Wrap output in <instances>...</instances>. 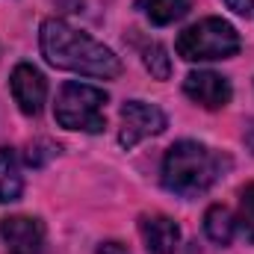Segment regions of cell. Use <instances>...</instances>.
<instances>
[{
    "label": "cell",
    "mask_w": 254,
    "mask_h": 254,
    "mask_svg": "<svg viewBox=\"0 0 254 254\" xmlns=\"http://www.w3.org/2000/svg\"><path fill=\"white\" fill-rule=\"evenodd\" d=\"M39 45L45 60L60 71H74V74L101 77V80H113L122 74L119 57L104 42L92 39L89 33L77 30L63 18H48L42 24Z\"/></svg>",
    "instance_id": "cell-1"
},
{
    "label": "cell",
    "mask_w": 254,
    "mask_h": 254,
    "mask_svg": "<svg viewBox=\"0 0 254 254\" xmlns=\"http://www.w3.org/2000/svg\"><path fill=\"white\" fill-rule=\"evenodd\" d=\"M231 169V157L204 142H175L163 157V187L181 198H198Z\"/></svg>",
    "instance_id": "cell-2"
},
{
    "label": "cell",
    "mask_w": 254,
    "mask_h": 254,
    "mask_svg": "<svg viewBox=\"0 0 254 254\" xmlns=\"http://www.w3.org/2000/svg\"><path fill=\"white\" fill-rule=\"evenodd\" d=\"M240 45L243 42L234 24H228L225 18H204L178 36L175 51L187 63H207V60H231L240 51Z\"/></svg>",
    "instance_id": "cell-3"
},
{
    "label": "cell",
    "mask_w": 254,
    "mask_h": 254,
    "mask_svg": "<svg viewBox=\"0 0 254 254\" xmlns=\"http://www.w3.org/2000/svg\"><path fill=\"white\" fill-rule=\"evenodd\" d=\"M107 92L95 89L89 83H65L54 104V119L65 130H80V133H101L107 127L104 116Z\"/></svg>",
    "instance_id": "cell-4"
},
{
    "label": "cell",
    "mask_w": 254,
    "mask_h": 254,
    "mask_svg": "<svg viewBox=\"0 0 254 254\" xmlns=\"http://www.w3.org/2000/svg\"><path fill=\"white\" fill-rule=\"evenodd\" d=\"M166 113L154 104L145 101H125L122 104V130H119V142L122 148H136L142 139L148 136H160L166 130Z\"/></svg>",
    "instance_id": "cell-5"
},
{
    "label": "cell",
    "mask_w": 254,
    "mask_h": 254,
    "mask_svg": "<svg viewBox=\"0 0 254 254\" xmlns=\"http://www.w3.org/2000/svg\"><path fill=\"white\" fill-rule=\"evenodd\" d=\"M9 89H12V98L18 104V110L24 116H39L45 101H48V80L45 74L30 63L15 65L12 77H9Z\"/></svg>",
    "instance_id": "cell-6"
},
{
    "label": "cell",
    "mask_w": 254,
    "mask_h": 254,
    "mask_svg": "<svg viewBox=\"0 0 254 254\" xmlns=\"http://www.w3.org/2000/svg\"><path fill=\"white\" fill-rule=\"evenodd\" d=\"M184 95L204 110H222L231 104L234 89H231L228 77H222L216 71H192L184 80Z\"/></svg>",
    "instance_id": "cell-7"
},
{
    "label": "cell",
    "mask_w": 254,
    "mask_h": 254,
    "mask_svg": "<svg viewBox=\"0 0 254 254\" xmlns=\"http://www.w3.org/2000/svg\"><path fill=\"white\" fill-rule=\"evenodd\" d=\"M0 237L9 254H42L45 225L33 216H9L0 222Z\"/></svg>",
    "instance_id": "cell-8"
},
{
    "label": "cell",
    "mask_w": 254,
    "mask_h": 254,
    "mask_svg": "<svg viewBox=\"0 0 254 254\" xmlns=\"http://www.w3.org/2000/svg\"><path fill=\"white\" fill-rule=\"evenodd\" d=\"M139 234L142 243L151 254H175L181 246V228L169 216H142L139 219Z\"/></svg>",
    "instance_id": "cell-9"
},
{
    "label": "cell",
    "mask_w": 254,
    "mask_h": 254,
    "mask_svg": "<svg viewBox=\"0 0 254 254\" xmlns=\"http://www.w3.org/2000/svg\"><path fill=\"white\" fill-rule=\"evenodd\" d=\"M21 192H24V175L18 154L12 148H0V204L18 201Z\"/></svg>",
    "instance_id": "cell-10"
},
{
    "label": "cell",
    "mask_w": 254,
    "mask_h": 254,
    "mask_svg": "<svg viewBox=\"0 0 254 254\" xmlns=\"http://www.w3.org/2000/svg\"><path fill=\"white\" fill-rule=\"evenodd\" d=\"M204 234L216 243V246H228L237 234V222H234V213L225 207V204H213L207 213H204Z\"/></svg>",
    "instance_id": "cell-11"
},
{
    "label": "cell",
    "mask_w": 254,
    "mask_h": 254,
    "mask_svg": "<svg viewBox=\"0 0 254 254\" xmlns=\"http://www.w3.org/2000/svg\"><path fill=\"white\" fill-rule=\"evenodd\" d=\"M136 6L145 12V18L157 27L175 24L190 12V0H136Z\"/></svg>",
    "instance_id": "cell-12"
},
{
    "label": "cell",
    "mask_w": 254,
    "mask_h": 254,
    "mask_svg": "<svg viewBox=\"0 0 254 254\" xmlns=\"http://www.w3.org/2000/svg\"><path fill=\"white\" fill-rule=\"evenodd\" d=\"M142 63L151 71V77L169 80V74H172V60H169V51H166L160 42H148V45L142 48Z\"/></svg>",
    "instance_id": "cell-13"
},
{
    "label": "cell",
    "mask_w": 254,
    "mask_h": 254,
    "mask_svg": "<svg viewBox=\"0 0 254 254\" xmlns=\"http://www.w3.org/2000/svg\"><path fill=\"white\" fill-rule=\"evenodd\" d=\"M240 234L246 237V243H254V184L243 187L240 192V213L234 216Z\"/></svg>",
    "instance_id": "cell-14"
},
{
    "label": "cell",
    "mask_w": 254,
    "mask_h": 254,
    "mask_svg": "<svg viewBox=\"0 0 254 254\" xmlns=\"http://www.w3.org/2000/svg\"><path fill=\"white\" fill-rule=\"evenodd\" d=\"M57 154V145L48 142V139H39V142H30L27 145V163L30 166H42L45 160H51Z\"/></svg>",
    "instance_id": "cell-15"
},
{
    "label": "cell",
    "mask_w": 254,
    "mask_h": 254,
    "mask_svg": "<svg viewBox=\"0 0 254 254\" xmlns=\"http://www.w3.org/2000/svg\"><path fill=\"white\" fill-rule=\"evenodd\" d=\"M228 3V9L231 12H237V15H243V18H249L254 9V0H225Z\"/></svg>",
    "instance_id": "cell-16"
},
{
    "label": "cell",
    "mask_w": 254,
    "mask_h": 254,
    "mask_svg": "<svg viewBox=\"0 0 254 254\" xmlns=\"http://www.w3.org/2000/svg\"><path fill=\"white\" fill-rule=\"evenodd\" d=\"M98 254H130V252H127V246H122V243H101L98 246Z\"/></svg>",
    "instance_id": "cell-17"
}]
</instances>
